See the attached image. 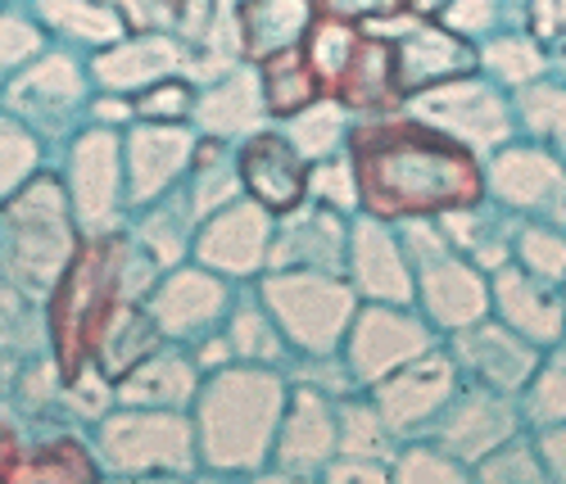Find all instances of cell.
Segmentation results:
<instances>
[{"instance_id":"cell-1","label":"cell","mask_w":566,"mask_h":484,"mask_svg":"<svg viewBox=\"0 0 566 484\" xmlns=\"http://www.w3.org/2000/svg\"><path fill=\"white\" fill-rule=\"evenodd\" d=\"M345 155L358 177V213L381 222L440 218L485 200L481 155L403 109L354 118Z\"/></svg>"},{"instance_id":"cell-2","label":"cell","mask_w":566,"mask_h":484,"mask_svg":"<svg viewBox=\"0 0 566 484\" xmlns=\"http://www.w3.org/2000/svg\"><path fill=\"white\" fill-rule=\"evenodd\" d=\"M159 263L127 235V227L82 235L77 254L60 272L55 290L45 295V322H51V354L64 376L91 362L105 322L118 304L146 299L159 281Z\"/></svg>"},{"instance_id":"cell-3","label":"cell","mask_w":566,"mask_h":484,"mask_svg":"<svg viewBox=\"0 0 566 484\" xmlns=\"http://www.w3.org/2000/svg\"><path fill=\"white\" fill-rule=\"evenodd\" d=\"M291 394V376L259 362H222L205 371L191 403L196 453L205 475L259 480L272 457L281 408Z\"/></svg>"},{"instance_id":"cell-4","label":"cell","mask_w":566,"mask_h":484,"mask_svg":"<svg viewBox=\"0 0 566 484\" xmlns=\"http://www.w3.org/2000/svg\"><path fill=\"white\" fill-rule=\"evenodd\" d=\"M77 245L82 227L51 164L28 177L14 196L0 200V281L6 285L23 290L32 299H45L69 259L77 254Z\"/></svg>"},{"instance_id":"cell-5","label":"cell","mask_w":566,"mask_h":484,"mask_svg":"<svg viewBox=\"0 0 566 484\" xmlns=\"http://www.w3.org/2000/svg\"><path fill=\"white\" fill-rule=\"evenodd\" d=\"M101 475L114 480H181L205 475L196 453V425L181 408H127L114 403L91 425Z\"/></svg>"},{"instance_id":"cell-6","label":"cell","mask_w":566,"mask_h":484,"mask_svg":"<svg viewBox=\"0 0 566 484\" xmlns=\"http://www.w3.org/2000/svg\"><path fill=\"white\" fill-rule=\"evenodd\" d=\"M254 290L276 317L295 358L340 354L349 322L363 304L345 272H317V267H268L259 272Z\"/></svg>"},{"instance_id":"cell-7","label":"cell","mask_w":566,"mask_h":484,"mask_svg":"<svg viewBox=\"0 0 566 484\" xmlns=\"http://www.w3.org/2000/svg\"><path fill=\"white\" fill-rule=\"evenodd\" d=\"M91 69L86 55L69 51V45H45L32 55L0 91V109L14 114L28 131L41 136L45 150H60L69 136L86 127V105H91Z\"/></svg>"},{"instance_id":"cell-8","label":"cell","mask_w":566,"mask_h":484,"mask_svg":"<svg viewBox=\"0 0 566 484\" xmlns=\"http://www.w3.org/2000/svg\"><path fill=\"white\" fill-rule=\"evenodd\" d=\"M51 168L60 172L73 218L82 235L114 231L127 222V172H123V131L86 123L77 136H69L51 155Z\"/></svg>"},{"instance_id":"cell-9","label":"cell","mask_w":566,"mask_h":484,"mask_svg":"<svg viewBox=\"0 0 566 484\" xmlns=\"http://www.w3.org/2000/svg\"><path fill=\"white\" fill-rule=\"evenodd\" d=\"M485 200L507 209L516 222L566 227V159L526 136L503 140L481 159Z\"/></svg>"},{"instance_id":"cell-10","label":"cell","mask_w":566,"mask_h":484,"mask_svg":"<svg viewBox=\"0 0 566 484\" xmlns=\"http://www.w3.org/2000/svg\"><path fill=\"white\" fill-rule=\"evenodd\" d=\"M399 109L412 114V118H421V123L436 127V131H444L449 140L467 145V150L481 155V159L490 150H499L503 140L516 136L507 91L494 86L485 73H467V77L440 82L431 91L412 95V101H403Z\"/></svg>"},{"instance_id":"cell-11","label":"cell","mask_w":566,"mask_h":484,"mask_svg":"<svg viewBox=\"0 0 566 484\" xmlns=\"http://www.w3.org/2000/svg\"><path fill=\"white\" fill-rule=\"evenodd\" d=\"M436 345H444V335L417 313V304H358L340 358L349 362L358 390H367L371 380L390 376Z\"/></svg>"},{"instance_id":"cell-12","label":"cell","mask_w":566,"mask_h":484,"mask_svg":"<svg viewBox=\"0 0 566 484\" xmlns=\"http://www.w3.org/2000/svg\"><path fill=\"white\" fill-rule=\"evenodd\" d=\"M458 390H462V376H458L449 349L436 345L427 354H417L412 362L395 367L390 376L371 380L367 399L386 417L395 440H417V434H431V425L440 421V412L449 408V399Z\"/></svg>"},{"instance_id":"cell-13","label":"cell","mask_w":566,"mask_h":484,"mask_svg":"<svg viewBox=\"0 0 566 484\" xmlns=\"http://www.w3.org/2000/svg\"><path fill=\"white\" fill-rule=\"evenodd\" d=\"M235 290H241L235 281L218 276L213 267H205L196 259H186L177 267H164L159 281L150 285V295L140 304L150 308L164 340L196 345V340H205V335H213L227 322V308L235 299Z\"/></svg>"},{"instance_id":"cell-14","label":"cell","mask_w":566,"mask_h":484,"mask_svg":"<svg viewBox=\"0 0 566 484\" xmlns=\"http://www.w3.org/2000/svg\"><path fill=\"white\" fill-rule=\"evenodd\" d=\"M376 28H390V60H395V86H399V101H412V95L431 91L440 82H453V77H467L476 73V41L458 36L453 28L444 23H431V19H412V14H399V19H386Z\"/></svg>"},{"instance_id":"cell-15","label":"cell","mask_w":566,"mask_h":484,"mask_svg":"<svg viewBox=\"0 0 566 484\" xmlns=\"http://www.w3.org/2000/svg\"><path fill=\"white\" fill-rule=\"evenodd\" d=\"M272 231H276V218L263 204H254L250 196H235L231 204L200 218L191 259L213 267L218 276H227L235 285L259 281V272H268Z\"/></svg>"},{"instance_id":"cell-16","label":"cell","mask_w":566,"mask_h":484,"mask_svg":"<svg viewBox=\"0 0 566 484\" xmlns=\"http://www.w3.org/2000/svg\"><path fill=\"white\" fill-rule=\"evenodd\" d=\"M444 349H449L462 385H481V390L512 394V399H522L526 380L535 376V362L544 354L539 345H531L526 335H516L499 317H481L462 330H449Z\"/></svg>"},{"instance_id":"cell-17","label":"cell","mask_w":566,"mask_h":484,"mask_svg":"<svg viewBox=\"0 0 566 484\" xmlns=\"http://www.w3.org/2000/svg\"><path fill=\"white\" fill-rule=\"evenodd\" d=\"M332 457H336V399L291 380L272 457L259 480H322Z\"/></svg>"},{"instance_id":"cell-18","label":"cell","mask_w":566,"mask_h":484,"mask_svg":"<svg viewBox=\"0 0 566 484\" xmlns=\"http://www.w3.org/2000/svg\"><path fill=\"white\" fill-rule=\"evenodd\" d=\"M200 131L191 123H146L132 118L123 127V172H127V213L164 200L196 159Z\"/></svg>"},{"instance_id":"cell-19","label":"cell","mask_w":566,"mask_h":484,"mask_svg":"<svg viewBox=\"0 0 566 484\" xmlns=\"http://www.w3.org/2000/svg\"><path fill=\"white\" fill-rule=\"evenodd\" d=\"M522 430H531L522 417V399L481 390V385H462L449 399V408L440 412V421L431 425V440L471 471L485 453H494L503 440H512Z\"/></svg>"},{"instance_id":"cell-20","label":"cell","mask_w":566,"mask_h":484,"mask_svg":"<svg viewBox=\"0 0 566 484\" xmlns=\"http://www.w3.org/2000/svg\"><path fill=\"white\" fill-rule=\"evenodd\" d=\"M231 155H235V177H241V196L263 204L272 218L291 213L308 200V159L276 123L235 140Z\"/></svg>"},{"instance_id":"cell-21","label":"cell","mask_w":566,"mask_h":484,"mask_svg":"<svg viewBox=\"0 0 566 484\" xmlns=\"http://www.w3.org/2000/svg\"><path fill=\"white\" fill-rule=\"evenodd\" d=\"M345 281L363 304H412V263L399 245L395 222L371 213L349 218V250H345Z\"/></svg>"},{"instance_id":"cell-22","label":"cell","mask_w":566,"mask_h":484,"mask_svg":"<svg viewBox=\"0 0 566 484\" xmlns=\"http://www.w3.org/2000/svg\"><path fill=\"white\" fill-rule=\"evenodd\" d=\"M412 304L440 335L462 330L471 322L490 317V272L476 267L467 254L449 250V254H440V259L417 267Z\"/></svg>"},{"instance_id":"cell-23","label":"cell","mask_w":566,"mask_h":484,"mask_svg":"<svg viewBox=\"0 0 566 484\" xmlns=\"http://www.w3.org/2000/svg\"><path fill=\"white\" fill-rule=\"evenodd\" d=\"M186 64H191V45L177 41L164 28L123 32L114 45H105V51H96L86 60L91 86L96 91H118V95H136V91H146L150 82H159V77L186 73Z\"/></svg>"},{"instance_id":"cell-24","label":"cell","mask_w":566,"mask_h":484,"mask_svg":"<svg viewBox=\"0 0 566 484\" xmlns=\"http://www.w3.org/2000/svg\"><path fill=\"white\" fill-rule=\"evenodd\" d=\"M490 317L526 335L531 345L548 349L566 335V308H562V285L539 281L535 272L516 267L512 259L490 272Z\"/></svg>"},{"instance_id":"cell-25","label":"cell","mask_w":566,"mask_h":484,"mask_svg":"<svg viewBox=\"0 0 566 484\" xmlns=\"http://www.w3.org/2000/svg\"><path fill=\"white\" fill-rule=\"evenodd\" d=\"M349 250V213L304 200L300 209L281 213L272 231L268 267H317V272H345Z\"/></svg>"},{"instance_id":"cell-26","label":"cell","mask_w":566,"mask_h":484,"mask_svg":"<svg viewBox=\"0 0 566 484\" xmlns=\"http://www.w3.org/2000/svg\"><path fill=\"white\" fill-rule=\"evenodd\" d=\"M191 127L200 136H213V140H227V145H235V140H245L250 131L268 127L259 69L254 64H231L218 77L196 82Z\"/></svg>"},{"instance_id":"cell-27","label":"cell","mask_w":566,"mask_h":484,"mask_svg":"<svg viewBox=\"0 0 566 484\" xmlns=\"http://www.w3.org/2000/svg\"><path fill=\"white\" fill-rule=\"evenodd\" d=\"M200 380H205V367L196 362L191 345L164 340L155 354H146L114 385V399L127 403V408H181V412H191V403L200 394Z\"/></svg>"},{"instance_id":"cell-28","label":"cell","mask_w":566,"mask_h":484,"mask_svg":"<svg viewBox=\"0 0 566 484\" xmlns=\"http://www.w3.org/2000/svg\"><path fill=\"white\" fill-rule=\"evenodd\" d=\"M317 19L313 0H241L231 10L235 55L245 64H263L281 51H300Z\"/></svg>"},{"instance_id":"cell-29","label":"cell","mask_w":566,"mask_h":484,"mask_svg":"<svg viewBox=\"0 0 566 484\" xmlns=\"http://www.w3.org/2000/svg\"><path fill=\"white\" fill-rule=\"evenodd\" d=\"M28 10L41 23L45 41L69 45L86 60L127 32L114 0H28Z\"/></svg>"},{"instance_id":"cell-30","label":"cell","mask_w":566,"mask_h":484,"mask_svg":"<svg viewBox=\"0 0 566 484\" xmlns=\"http://www.w3.org/2000/svg\"><path fill=\"white\" fill-rule=\"evenodd\" d=\"M336 101L354 114V118H367V114H390L399 109V86H395V60H390V41L381 32L363 28L354 55L340 73V82L332 86Z\"/></svg>"},{"instance_id":"cell-31","label":"cell","mask_w":566,"mask_h":484,"mask_svg":"<svg viewBox=\"0 0 566 484\" xmlns=\"http://www.w3.org/2000/svg\"><path fill=\"white\" fill-rule=\"evenodd\" d=\"M218 330L227 340L231 362H259V367H281L286 371L291 358H295L291 345H286V335H281V326H276V317L259 299L254 281H245L241 290H235V299L227 308V322Z\"/></svg>"},{"instance_id":"cell-32","label":"cell","mask_w":566,"mask_h":484,"mask_svg":"<svg viewBox=\"0 0 566 484\" xmlns=\"http://www.w3.org/2000/svg\"><path fill=\"white\" fill-rule=\"evenodd\" d=\"M19 480H101V462L91 449V430L73 421L32 425V444L19 466Z\"/></svg>"},{"instance_id":"cell-33","label":"cell","mask_w":566,"mask_h":484,"mask_svg":"<svg viewBox=\"0 0 566 484\" xmlns=\"http://www.w3.org/2000/svg\"><path fill=\"white\" fill-rule=\"evenodd\" d=\"M123 227H127V235H132L136 245L146 250L159 267H177V263L191 259V245H196V227H200V218H196L191 209H186L181 190L172 186L164 200H150V204L132 209Z\"/></svg>"},{"instance_id":"cell-34","label":"cell","mask_w":566,"mask_h":484,"mask_svg":"<svg viewBox=\"0 0 566 484\" xmlns=\"http://www.w3.org/2000/svg\"><path fill=\"white\" fill-rule=\"evenodd\" d=\"M440 227L449 235V245L458 254H467L476 267L494 272L512 259V231H516V218L507 209H499L494 200H476L467 209H453V213H440Z\"/></svg>"},{"instance_id":"cell-35","label":"cell","mask_w":566,"mask_h":484,"mask_svg":"<svg viewBox=\"0 0 566 484\" xmlns=\"http://www.w3.org/2000/svg\"><path fill=\"white\" fill-rule=\"evenodd\" d=\"M159 345H164V335H159L150 308L140 304V299H127V304H118L114 317L105 322L96 349H91V362H96V367L118 385L140 358L155 354Z\"/></svg>"},{"instance_id":"cell-36","label":"cell","mask_w":566,"mask_h":484,"mask_svg":"<svg viewBox=\"0 0 566 484\" xmlns=\"http://www.w3.org/2000/svg\"><path fill=\"white\" fill-rule=\"evenodd\" d=\"M507 101H512L516 136L539 140V145H548V150H557V155L566 150V82L553 69L544 77L526 82V86L507 91Z\"/></svg>"},{"instance_id":"cell-37","label":"cell","mask_w":566,"mask_h":484,"mask_svg":"<svg viewBox=\"0 0 566 484\" xmlns=\"http://www.w3.org/2000/svg\"><path fill=\"white\" fill-rule=\"evenodd\" d=\"M186 209H191L196 218H209L213 209L231 204L235 196H241V177H235V155L227 140H213V136H200L196 145V159L191 168H186V177L177 181Z\"/></svg>"},{"instance_id":"cell-38","label":"cell","mask_w":566,"mask_h":484,"mask_svg":"<svg viewBox=\"0 0 566 484\" xmlns=\"http://www.w3.org/2000/svg\"><path fill=\"white\" fill-rule=\"evenodd\" d=\"M548 69H553V55L526 28H507V32H494L485 41H476V73H485L503 91L526 86V82L544 77Z\"/></svg>"},{"instance_id":"cell-39","label":"cell","mask_w":566,"mask_h":484,"mask_svg":"<svg viewBox=\"0 0 566 484\" xmlns=\"http://www.w3.org/2000/svg\"><path fill=\"white\" fill-rule=\"evenodd\" d=\"M36 354H51L45 299H32L23 290L0 281V371H10Z\"/></svg>"},{"instance_id":"cell-40","label":"cell","mask_w":566,"mask_h":484,"mask_svg":"<svg viewBox=\"0 0 566 484\" xmlns=\"http://www.w3.org/2000/svg\"><path fill=\"white\" fill-rule=\"evenodd\" d=\"M254 69H259V86H263L268 123H286L291 114L308 109L313 101H322V95H326L317 73H313V64H308V55H304V45H300V51H281V55L254 64Z\"/></svg>"},{"instance_id":"cell-41","label":"cell","mask_w":566,"mask_h":484,"mask_svg":"<svg viewBox=\"0 0 566 484\" xmlns=\"http://www.w3.org/2000/svg\"><path fill=\"white\" fill-rule=\"evenodd\" d=\"M399 449L395 430L386 425V417L376 412V403L367 399V390L336 399V453L340 457H376L390 462Z\"/></svg>"},{"instance_id":"cell-42","label":"cell","mask_w":566,"mask_h":484,"mask_svg":"<svg viewBox=\"0 0 566 484\" xmlns=\"http://www.w3.org/2000/svg\"><path fill=\"white\" fill-rule=\"evenodd\" d=\"M276 127L286 131L295 150L313 164V159H326V155H340V150H345L349 127H354V114L336 101V95H322V101H313L308 109L291 114L286 123H276Z\"/></svg>"},{"instance_id":"cell-43","label":"cell","mask_w":566,"mask_h":484,"mask_svg":"<svg viewBox=\"0 0 566 484\" xmlns=\"http://www.w3.org/2000/svg\"><path fill=\"white\" fill-rule=\"evenodd\" d=\"M522 417H526L531 430L566 421V335L539 354L535 376L522 390Z\"/></svg>"},{"instance_id":"cell-44","label":"cell","mask_w":566,"mask_h":484,"mask_svg":"<svg viewBox=\"0 0 566 484\" xmlns=\"http://www.w3.org/2000/svg\"><path fill=\"white\" fill-rule=\"evenodd\" d=\"M512 263L535 272L539 281H566V227L553 222H516L512 231Z\"/></svg>"},{"instance_id":"cell-45","label":"cell","mask_w":566,"mask_h":484,"mask_svg":"<svg viewBox=\"0 0 566 484\" xmlns=\"http://www.w3.org/2000/svg\"><path fill=\"white\" fill-rule=\"evenodd\" d=\"M45 164H51V150L41 145L36 131H28L14 114L0 109V200L14 196V190L36 177Z\"/></svg>"},{"instance_id":"cell-46","label":"cell","mask_w":566,"mask_h":484,"mask_svg":"<svg viewBox=\"0 0 566 484\" xmlns=\"http://www.w3.org/2000/svg\"><path fill=\"white\" fill-rule=\"evenodd\" d=\"M390 480H403V484H431V480L458 484V480H471V471L458 457H449L431 434H417V440H399V449L390 457Z\"/></svg>"},{"instance_id":"cell-47","label":"cell","mask_w":566,"mask_h":484,"mask_svg":"<svg viewBox=\"0 0 566 484\" xmlns=\"http://www.w3.org/2000/svg\"><path fill=\"white\" fill-rule=\"evenodd\" d=\"M45 32L41 23L32 19L28 6H14V0H0V91H6V82L32 60L45 51Z\"/></svg>"},{"instance_id":"cell-48","label":"cell","mask_w":566,"mask_h":484,"mask_svg":"<svg viewBox=\"0 0 566 484\" xmlns=\"http://www.w3.org/2000/svg\"><path fill=\"white\" fill-rule=\"evenodd\" d=\"M114 380L96 367V362H82L73 376H64V417L82 430L96 425L109 408H114Z\"/></svg>"},{"instance_id":"cell-49","label":"cell","mask_w":566,"mask_h":484,"mask_svg":"<svg viewBox=\"0 0 566 484\" xmlns=\"http://www.w3.org/2000/svg\"><path fill=\"white\" fill-rule=\"evenodd\" d=\"M191 109H196V82L186 73L159 77L132 95V118L146 123H191Z\"/></svg>"},{"instance_id":"cell-50","label":"cell","mask_w":566,"mask_h":484,"mask_svg":"<svg viewBox=\"0 0 566 484\" xmlns=\"http://www.w3.org/2000/svg\"><path fill=\"white\" fill-rule=\"evenodd\" d=\"M471 480H522V484L548 480L539 449H535V434L522 430V434H512V440H503L494 453H485L476 466H471Z\"/></svg>"},{"instance_id":"cell-51","label":"cell","mask_w":566,"mask_h":484,"mask_svg":"<svg viewBox=\"0 0 566 484\" xmlns=\"http://www.w3.org/2000/svg\"><path fill=\"white\" fill-rule=\"evenodd\" d=\"M308 200L336 209V213H349V218L358 213V177H354V164L345 150L308 164Z\"/></svg>"},{"instance_id":"cell-52","label":"cell","mask_w":566,"mask_h":484,"mask_svg":"<svg viewBox=\"0 0 566 484\" xmlns=\"http://www.w3.org/2000/svg\"><path fill=\"white\" fill-rule=\"evenodd\" d=\"M522 28L548 55L566 51V0H522Z\"/></svg>"},{"instance_id":"cell-53","label":"cell","mask_w":566,"mask_h":484,"mask_svg":"<svg viewBox=\"0 0 566 484\" xmlns=\"http://www.w3.org/2000/svg\"><path fill=\"white\" fill-rule=\"evenodd\" d=\"M313 6L322 19H340L354 28H376L403 14V0H313Z\"/></svg>"},{"instance_id":"cell-54","label":"cell","mask_w":566,"mask_h":484,"mask_svg":"<svg viewBox=\"0 0 566 484\" xmlns=\"http://www.w3.org/2000/svg\"><path fill=\"white\" fill-rule=\"evenodd\" d=\"M28 444H32V421H23L6 399H0V480H19Z\"/></svg>"},{"instance_id":"cell-55","label":"cell","mask_w":566,"mask_h":484,"mask_svg":"<svg viewBox=\"0 0 566 484\" xmlns=\"http://www.w3.org/2000/svg\"><path fill=\"white\" fill-rule=\"evenodd\" d=\"M322 480H332V484H345V480H367V484H381L390 480V462H376V457H332L322 471Z\"/></svg>"},{"instance_id":"cell-56","label":"cell","mask_w":566,"mask_h":484,"mask_svg":"<svg viewBox=\"0 0 566 484\" xmlns=\"http://www.w3.org/2000/svg\"><path fill=\"white\" fill-rule=\"evenodd\" d=\"M531 434H535V449H539L544 475L566 484V421H557V425H539V430H531Z\"/></svg>"},{"instance_id":"cell-57","label":"cell","mask_w":566,"mask_h":484,"mask_svg":"<svg viewBox=\"0 0 566 484\" xmlns=\"http://www.w3.org/2000/svg\"><path fill=\"white\" fill-rule=\"evenodd\" d=\"M86 123H101V127H127L132 123V95L118 91H91V105H86Z\"/></svg>"},{"instance_id":"cell-58","label":"cell","mask_w":566,"mask_h":484,"mask_svg":"<svg viewBox=\"0 0 566 484\" xmlns=\"http://www.w3.org/2000/svg\"><path fill=\"white\" fill-rule=\"evenodd\" d=\"M553 73L566 82V51H557V55H553Z\"/></svg>"},{"instance_id":"cell-59","label":"cell","mask_w":566,"mask_h":484,"mask_svg":"<svg viewBox=\"0 0 566 484\" xmlns=\"http://www.w3.org/2000/svg\"><path fill=\"white\" fill-rule=\"evenodd\" d=\"M562 308H566V281H562Z\"/></svg>"},{"instance_id":"cell-60","label":"cell","mask_w":566,"mask_h":484,"mask_svg":"<svg viewBox=\"0 0 566 484\" xmlns=\"http://www.w3.org/2000/svg\"><path fill=\"white\" fill-rule=\"evenodd\" d=\"M14 6H28V0H14Z\"/></svg>"},{"instance_id":"cell-61","label":"cell","mask_w":566,"mask_h":484,"mask_svg":"<svg viewBox=\"0 0 566 484\" xmlns=\"http://www.w3.org/2000/svg\"><path fill=\"white\" fill-rule=\"evenodd\" d=\"M562 159H566V150H562Z\"/></svg>"}]
</instances>
